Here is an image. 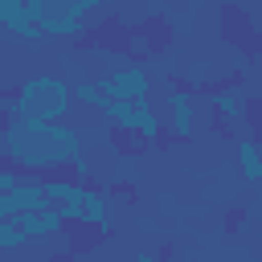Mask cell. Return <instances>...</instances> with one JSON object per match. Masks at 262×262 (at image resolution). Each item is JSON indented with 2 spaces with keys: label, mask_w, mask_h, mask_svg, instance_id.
Returning <instances> with one entry per match:
<instances>
[{
  "label": "cell",
  "mask_w": 262,
  "mask_h": 262,
  "mask_svg": "<svg viewBox=\"0 0 262 262\" xmlns=\"http://www.w3.org/2000/svg\"><path fill=\"white\" fill-rule=\"evenodd\" d=\"M0 106H4V115H16L25 123L57 127L74 106V86L66 78H57V74H33L20 86H8Z\"/></svg>",
  "instance_id": "6da1fadb"
},
{
  "label": "cell",
  "mask_w": 262,
  "mask_h": 262,
  "mask_svg": "<svg viewBox=\"0 0 262 262\" xmlns=\"http://www.w3.org/2000/svg\"><path fill=\"white\" fill-rule=\"evenodd\" d=\"M98 82L111 94V102H147V94H151V74L139 61H119V66L102 70Z\"/></svg>",
  "instance_id": "7a4b0ae2"
},
{
  "label": "cell",
  "mask_w": 262,
  "mask_h": 262,
  "mask_svg": "<svg viewBox=\"0 0 262 262\" xmlns=\"http://www.w3.org/2000/svg\"><path fill=\"white\" fill-rule=\"evenodd\" d=\"M45 209H53V201L45 196L41 176H25L12 192H0V221H20L25 213H45Z\"/></svg>",
  "instance_id": "3957f363"
},
{
  "label": "cell",
  "mask_w": 262,
  "mask_h": 262,
  "mask_svg": "<svg viewBox=\"0 0 262 262\" xmlns=\"http://www.w3.org/2000/svg\"><path fill=\"white\" fill-rule=\"evenodd\" d=\"M164 102H168V131H172V139L188 143V139H192V119H196L192 94H188V90H172Z\"/></svg>",
  "instance_id": "277c9868"
},
{
  "label": "cell",
  "mask_w": 262,
  "mask_h": 262,
  "mask_svg": "<svg viewBox=\"0 0 262 262\" xmlns=\"http://www.w3.org/2000/svg\"><path fill=\"white\" fill-rule=\"evenodd\" d=\"M237 172L246 184H262V143L250 135H237Z\"/></svg>",
  "instance_id": "5b68a950"
},
{
  "label": "cell",
  "mask_w": 262,
  "mask_h": 262,
  "mask_svg": "<svg viewBox=\"0 0 262 262\" xmlns=\"http://www.w3.org/2000/svg\"><path fill=\"white\" fill-rule=\"evenodd\" d=\"M74 102H82V106H94V111H102V115H106V106H111V94L102 90V82H98V78H82V82H74Z\"/></svg>",
  "instance_id": "8992f818"
},
{
  "label": "cell",
  "mask_w": 262,
  "mask_h": 262,
  "mask_svg": "<svg viewBox=\"0 0 262 262\" xmlns=\"http://www.w3.org/2000/svg\"><path fill=\"white\" fill-rule=\"evenodd\" d=\"M29 20H33V16H29V0H0V29H4V33L16 37Z\"/></svg>",
  "instance_id": "52a82bcc"
},
{
  "label": "cell",
  "mask_w": 262,
  "mask_h": 262,
  "mask_svg": "<svg viewBox=\"0 0 262 262\" xmlns=\"http://www.w3.org/2000/svg\"><path fill=\"white\" fill-rule=\"evenodd\" d=\"M25 242H29V237L20 233V225H16V221H0V250H4V254H16Z\"/></svg>",
  "instance_id": "ba28073f"
},
{
  "label": "cell",
  "mask_w": 262,
  "mask_h": 262,
  "mask_svg": "<svg viewBox=\"0 0 262 262\" xmlns=\"http://www.w3.org/2000/svg\"><path fill=\"white\" fill-rule=\"evenodd\" d=\"M258 70H262V49H258Z\"/></svg>",
  "instance_id": "9c48e42d"
}]
</instances>
